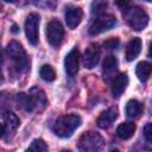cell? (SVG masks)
Segmentation results:
<instances>
[{
  "label": "cell",
  "mask_w": 152,
  "mask_h": 152,
  "mask_svg": "<svg viewBox=\"0 0 152 152\" xmlns=\"http://www.w3.org/2000/svg\"><path fill=\"white\" fill-rule=\"evenodd\" d=\"M104 147V140L97 132H86L77 141L78 152H101Z\"/></svg>",
  "instance_id": "5b68a950"
},
{
  "label": "cell",
  "mask_w": 152,
  "mask_h": 152,
  "mask_svg": "<svg viewBox=\"0 0 152 152\" xmlns=\"http://www.w3.org/2000/svg\"><path fill=\"white\" fill-rule=\"evenodd\" d=\"M148 57H150V58H152V42H151L150 48H148Z\"/></svg>",
  "instance_id": "d4e9b609"
},
{
  "label": "cell",
  "mask_w": 152,
  "mask_h": 152,
  "mask_svg": "<svg viewBox=\"0 0 152 152\" xmlns=\"http://www.w3.org/2000/svg\"><path fill=\"white\" fill-rule=\"evenodd\" d=\"M116 24V19L113 14H107V13H103V14H100L97 15L90 24L89 26V33L95 36V34H99V33H102L109 28H112L113 26H115Z\"/></svg>",
  "instance_id": "8992f818"
},
{
  "label": "cell",
  "mask_w": 152,
  "mask_h": 152,
  "mask_svg": "<svg viewBox=\"0 0 152 152\" xmlns=\"http://www.w3.org/2000/svg\"><path fill=\"white\" fill-rule=\"evenodd\" d=\"M25 33L30 44L36 45L38 43L39 33V15L37 13H30L25 20Z\"/></svg>",
  "instance_id": "ba28073f"
},
{
  "label": "cell",
  "mask_w": 152,
  "mask_h": 152,
  "mask_svg": "<svg viewBox=\"0 0 152 152\" xmlns=\"http://www.w3.org/2000/svg\"><path fill=\"white\" fill-rule=\"evenodd\" d=\"M141 46H142V43H141L140 38H138V37L132 38L126 46V59L129 62L135 59L141 51Z\"/></svg>",
  "instance_id": "2e32d148"
},
{
  "label": "cell",
  "mask_w": 152,
  "mask_h": 152,
  "mask_svg": "<svg viewBox=\"0 0 152 152\" xmlns=\"http://www.w3.org/2000/svg\"><path fill=\"white\" fill-rule=\"evenodd\" d=\"M107 6H108V4L106 1H94L91 4V13L96 14V17L100 14H103Z\"/></svg>",
  "instance_id": "7402d4cb"
},
{
  "label": "cell",
  "mask_w": 152,
  "mask_h": 152,
  "mask_svg": "<svg viewBox=\"0 0 152 152\" xmlns=\"http://www.w3.org/2000/svg\"><path fill=\"white\" fill-rule=\"evenodd\" d=\"M142 110H144L142 104L137 100H129L126 104V115L129 119H135V118L140 116Z\"/></svg>",
  "instance_id": "d6986e66"
},
{
  "label": "cell",
  "mask_w": 152,
  "mask_h": 152,
  "mask_svg": "<svg viewBox=\"0 0 152 152\" xmlns=\"http://www.w3.org/2000/svg\"><path fill=\"white\" fill-rule=\"evenodd\" d=\"M118 114H119V112H118V108H116V107H110V108H108L107 110L102 112V113L100 114V116L97 118V121H96L97 126H99L100 128H103V129L110 127L112 124L116 120Z\"/></svg>",
  "instance_id": "5bb4252c"
},
{
  "label": "cell",
  "mask_w": 152,
  "mask_h": 152,
  "mask_svg": "<svg viewBox=\"0 0 152 152\" xmlns=\"http://www.w3.org/2000/svg\"><path fill=\"white\" fill-rule=\"evenodd\" d=\"M116 71H118V59L116 57L108 55L102 64V72L104 81L109 82L110 80H114L116 77Z\"/></svg>",
  "instance_id": "7c38bea8"
},
{
  "label": "cell",
  "mask_w": 152,
  "mask_h": 152,
  "mask_svg": "<svg viewBox=\"0 0 152 152\" xmlns=\"http://www.w3.org/2000/svg\"><path fill=\"white\" fill-rule=\"evenodd\" d=\"M144 138L146 139V141L152 144V124L145 125V127H144Z\"/></svg>",
  "instance_id": "cb8c5ba5"
},
{
  "label": "cell",
  "mask_w": 152,
  "mask_h": 152,
  "mask_svg": "<svg viewBox=\"0 0 152 152\" xmlns=\"http://www.w3.org/2000/svg\"><path fill=\"white\" fill-rule=\"evenodd\" d=\"M109 152H120L118 148H114V150H112V151H109Z\"/></svg>",
  "instance_id": "4316f807"
},
{
  "label": "cell",
  "mask_w": 152,
  "mask_h": 152,
  "mask_svg": "<svg viewBox=\"0 0 152 152\" xmlns=\"http://www.w3.org/2000/svg\"><path fill=\"white\" fill-rule=\"evenodd\" d=\"M81 122L82 119L76 114L62 115L55 121L52 126V131L59 138H69L72 135L75 129L80 127Z\"/></svg>",
  "instance_id": "3957f363"
},
{
  "label": "cell",
  "mask_w": 152,
  "mask_h": 152,
  "mask_svg": "<svg viewBox=\"0 0 152 152\" xmlns=\"http://www.w3.org/2000/svg\"><path fill=\"white\" fill-rule=\"evenodd\" d=\"M20 125L19 118L13 112H5L2 114V139L7 140L11 138V135L17 131V128Z\"/></svg>",
  "instance_id": "9c48e42d"
},
{
  "label": "cell",
  "mask_w": 152,
  "mask_h": 152,
  "mask_svg": "<svg viewBox=\"0 0 152 152\" xmlns=\"http://www.w3.org/2000/svg\"><path fill=\"white\" fill-rule=\"evenodd\" d=\"M45 33H46V39H48L49 44L57 48L63 40V36H64L63 25L61 24L59 20L52 19L48 23Z\"/></svg>",
  "instance_id": "52a82bcc"
},
{
  "label": "cell",
  "mask_w": 152,
  "mask_h": 152,
  "mask_svg": "<svg viewBox=\"0 0 152 152\" xmlns=\"http://www.w3.org/2000/svg\"><path fill=\"white\" fill-rule=\"evenodd\" d=\"M64 68L68 76L74 77L80 68V52L76 48H74L64 58Z\"/></svg>",
  "instance_id": "30bf717a"
},
{
  "label": "cell",
  "mask_w": 152,
  "mask_h": 152,
  "mask_svg": "<svg viewBox=\"0 0 152 152\" xmlns=\"http://www.w3.org/2000/svg\"><path fill=\"white\" fill-rule=\"evenodd\" d=\"M100 55H101V50L99 44L96 43H91L84 51V56H83V62L86 68L88 69H93L100 61Z\"/></svg>",
  "instance_id": "8fae6325"
},
{
  "label": "cell",
  "mask_w": 152,
  "mask_h": 152,
  "mask_svg": "<svg viewBox=\"0 0 152 152\" xmlns=\"http://www.w3.org/2000/svg\"><path fill=\"white\" fill-rule=\"evenodd\" d=\"M46 96L43 90L38 88H32L27 94L20 93L17 95V103L20 108L26 112L34 113L42 112L46 106Z\"/></svg>",
  "instance_id": "6da1fadb"
},
{
  "label": "cell",
  "mask_w": 152,
  "mask_h": 152,
  "mask_svg": "<svg viewBox=\"0 0 152 152\" xmlns=\"http://www.w3.org/2000/svg\"><path fill=\"white\" fill-rule=\"evenodd\" d=\"M61 152H71V151H70V150H62Z\"/></svg>",
  "instance_id": "83f0119b"
},
{
  "label": "cell",
  "mask_w": 152,
  "mask_h": 152,
  "mask_svg": "<svg viewBox=\"0 0 152 152\" xmlns=\"http://www.w3.org/2000/svg\"><path fill=\"white\" fill-rule=\"evenodd\" d=\"M119 44H120V42H119L118 38H109L103 43V46L107 50H114V49H116L119 46Z\"/></svg>",
  "instance_id": "603a6c76"
},
{
  "label": "cell",
  "mask_w": 152,
  "mask_h": 152,
  "mask_svg": "<svg viewBox=\"0 0 152 152\" xmlns=\"http://www.w3.org/2000/svg\"><path fill=\"white\" fill-rule=\"evenodd\" d=\"M128 84V76L126 72L116 75V77L112 82V95L114 97H120L122 93L126 90Z\"/></svg>",
  "instance_id": "9a60e30c"
},
{
  "label": "cell",
  "mask_w": 152,
  "mask_h": 152,
  "mask_svg": "<svg viewBox=\"0 0 152 152\" xmlns=\"http://www.w3.org/2000/svg\"><path fill=\"white\" fill-rule=\"evenodd\" d=\"M39 75H40V77H42L44 81H46V82H52V81L56 78V72H55L53 68H52L51 65H49V64H44V65L40 66V69H39Z\"/></svg>",
  "instance_id": "ffe728a7"
},
{
  "label": "cell",
  "mask_w": 152,
  "mask_h": 152,
  "mask_svg": "<svg viewBox=\"0 0 152 152\" xmlns=\"http://www.w3.org/2000/svg\"><path fill=\"white\" fill-rule=\"evenodd\" d=\"M25 152H48V145L43 139H36Z\"/></svg>",
  "instance_id": "44dd1931"
},
{
  "label": "cell",
  "mask_w": 152,
  "mask_h": 152,
  "mask_svg": "<svg viewBox=\"0 0 152 152\" xmlns=\"http://www.w3.org/2000/svg\"><path fill=\"white\" fill-rule=\"evenodd\" d=\"M152 74V64L148 62H139L135 68V75L141 82H146Z\"/></svg>",
  "instance_id": "e0dca14e"
},
{
  "label": "cell",
  "mask_w": 152,
  "mask_h": 152,
  "mask_svg": "<svg viewBox=\"0 0 152 152\" xmlns=\"http://www.w3.org/2000/svg\"><path fill=\"white\" fill-rule=\"evenodd\" d=\"M122 15L126 19L127 24L134 31H142L148 24V15L147 13L139 6L135 5H127L122 10Z\"/></svg>",
  "instance_id": "277c9868"
},
{
  "label": "cell",
  "mask_w": 152,
  "mask_h": 152,
  "mask_svg": "<svg viewBox=\"0 0 152 152\" xmlns=\"http://www.w3.org/2000/svg\"><path fill=\"white\" fill-rule=\"evenodd\" d=\"M134 132H135V125L133 122H129V121L120 124L116 128V134L122 140H127V139L132 138Z\"/></svg>",
  "instance_id": "ac0fdd59"
},
{
  "label": "cell",
  "mask_w": 152,
  "mask_h": 152,
  "mask_svg": "<svg viewBox=\"0 0 152 152\" xmlns=\"http://www.w3.org/2000/svg\"><path fill=\"white\" fill-rule=\"evenodd\" d=\"M12 32H13V33L19 32V28H18V26H17V25H13V27H12Z\"/></svg>",
  "instance_id": "484cf974"
},
{
  "label": "cell",
  "mask_w": 152,
  "mask_h": 152,
  "mask_svg": "<svg viewBox=\"0 0 152 152\" xmlns=\"http://www.w3.org/2000/svg\"><path fill=\"white\" fill-rule=\"evenodd\" d=\"M5 53L12 62V70H14L17 74H23L28 70L30 59L20 43L15 40L10 42L5 50Z\"/></svg>",
  "instance_id": "7a4b0ae2"
},
{
  "label": "cell",
  "mask_w": 152,
  "mask_h": 152,
  "mask_svg": "<svg viewBox=\"0 0 152 152\" xmlns=\"http://www.w3.org/2000/svg\"><path fill=\"white\" fill-rule=\"evenodd\" d=\"M65 23L69 28H76V26L80 25L82 17H83V11L80 7L75 6H68L65 8Z\"/></svg>",
  "instance_id": "4fadbf2b"
}]
</instances>
